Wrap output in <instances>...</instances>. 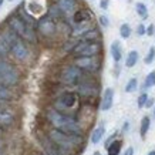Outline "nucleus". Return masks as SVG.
Instances as JSON below:
<instances>
[{"instance_id":"obj_1","label":"nucleus","mask_w":155,"mask_h":155,"mask_svg":"<svg viewBox=\"0 0 155 155\" xmlns=\"http://www.w3.org/2000/svg\"><path fill=\"white\" fill-rule=\"evenodd\" d=\"M48 122L51 124L56 130L70 134V135H77V137H83V128L81 125L77 122L74 117H71L68 114H63L60 111H57L56 108H50L46 113Z\"/></svg>"},{"instance_id":"obj_2","label":"nucleus","mask_w":155,"mask_h":155,"mask_svg":"<svg viewBox=\"0 0 155 155\" xmlns=\"http://www.w3.org/2000/svg\"><path fill=\"white\" fill-rule=\"evenodd\" d=\"M47 137L60 148L63 155H74V152L78 150V147L83 144V137L70 135V134H66L56 128L50 130Z\"/></svg>"},{"instance_id":"obj_3","label":"nucleus","mask_w":155,"mask_h":155,"mask_svg":"<svg viewBox=\"0 0 155 155\" xmlns=\"http://www.w3.org/2000/svg\"><path fill=\"white\" fill-rule=\"evenodd\" d=\"M6 26L12 28L14 33L17 34L21 40H24V41H28L31 44L37 43V33H36L34 27L26 24L17 14H12L7 19V21H6Z\"/></svg>"},{"instance_id":"obj_4","label":"nucleus","mask_w":155,"mask_h":155,"mask_svg":"<svg viewBox=\"0 0 155 155\" xmlns=\"http://www.w3.org/2000/svg\"><path fill=\"white\" fill-rule=\"evenodd\" d=\"M20 81V73L16 67L6 60L0 58V84L2 85H16Z\"/></svg>"},{"instance_id":"obj_5","label":"nucleus","mask_w":155,"mask_h":155,"mask_svg":"<svg viewBox=\"0 0 155 155\" xmlns=\"http://www.w3.org/2000/svg\"><path fill=\"white\" fill-rule=\"evenodd\" d=\"M103 51V46L100 41H78L73 50L74 57H95Z\"/></svg>"},{"instance_id":"obj_6","label":"nucleus","mask_w":155,"mask_h":155,"mask_svg":"<svg viewBox=\"0 0 155 155\" xmlns=\"http://www.w3.org/2000/svg\"><path fill=\"white\" fill-rule=\"evenodd\" d=\"M84 71L71 64V66L63 67V70L60 71V81L66 85H78L84 78Z\"/></svg>"},{"instance_id":"obj_7","label":"nucleus","mask_w":155,"mask_h":155,"mask_svg":"<svg viewBox=\"0 0 155 155\" xmlns=\"http://www.w3.org/2000/svg\"><path fill=\"white\" fill-rule=\"evenodd\" d=\"M74 66L78 67L80 70L87 71V73H97L101 68V57H75Z\"/></svg>"},{"instance_id":"obj_8","label":"nucleus","mask_w":155,"mask_h":155,"mask_svg":"<svg viewBox=\"0 0 155 155\" xmlns=\"http://www.w3.org/2000/svg\"><path fill=\"white\" fill-rule=\"evenodd\" d=\"M77 94L75 93H63L58 95V98L54 101V108L57 111H60L63 114H67V111H70L71 108L75 107L77 104Z\"/></svg>"},{"instance_id":"obj_9","label":"nucleus","mask_w":155,"mask_h":155,"mask_svg":"<svg viewBox=\"0 0 155 155\" xmlns=\"http://www.w3.org/2000/svg\"><path fill=\"white\" fill-rule=\"evenodd\" d=\"M98 88V83L90 75H84V78L78 84V93L83 97H97Z\"/></svg>"},{"instance_id":"obj_10","label":"nucleus","mask_w":155,"mask_h":155,"mask_svg":"<svg viewBox=\"0 0 155 155\" xmlns=\"http://www.w3.org/2000/svg\"><path fill=\"white\" fill-rule=\"evenodd\" d=\"M37 31L46 38L56 36L57 24H56V21H54V19H51L50 16H44L37 23Z\"/></svg>"},{"instance_id":"obj_11","label":"nucleus","mask_w":155,"mask_h":155,"mask_svg":"<svg viewBox=\"0 0 155 155\" xmlns=\"http://www.w3.org/2000/svg\"><path fill=\"white\" fill-rule=\"evenodd\" d=\"M12 53H13V56L17 58L19 61H24V60H27V57H28V48L27 46L24 44L23 40H17V41L14 43L13 46H12Z\"/></svg>"},{"instance_id":"obj_12","label":"nucleus","mask_w":155,"mask_h":155,"mask_svg":"<svg viewBox=\"0 0 155 155\" xmlns=\"http://www.w3.org/2000/svg\"><path fill=\"white\" fill-rule=\"evenodd\" d=\"M56 5L58 6L61 13L73 16L75 13V9H77V0H57Z\"/></svg>"},{"instance_id":"obj_13","label":"nucleus","mask_w":155,"mask_h":155,"mask_svg":"<svg viewBox=\"0 0 155 155\" xmlns=\"http://www.w3.org/2000/svg\"><path fill=\"white\" fill-rule=\"evenodd\" d=\"M93 17L91 12L87 9H81V10H77L74 14H73V21L74 24H81V23H85V21H90Z\"/></svg>"},{"instance_id":"obj_14","label":"nucleus","mask_w":155,"mask_h":155,"mask_svg":"<svg viewBox=\"0 0 155 155\" xmlns=\"http://www.w3.org/2000/svg\"><path fill=\"white\" fill-rule=\"evenodd\" d=\"M41 144H43V148H44L46 155H63L61 154V151H60V148H58V147H57L48 137L43 140Z\"/></svg>"},{"instance_id":"obj_15","label":"nucleus","mask_w":155,"mask_h":155,"mask_svg":"<svg viewBox=\"0 0 155 155\" xmlns=\"http://www.w3.org/2000/svg\"><path fill=\"white\" fill-rule=\"evenodd\" d=\"M113 100H114V91L113 88H107L104 91L103 100H101V110L103 111H108L113 107Z\"/></svg>"},{"instance_id":"obj_16","label":"nucleus","mask_w":155,"mask_h":155,"mask_svg":"<svg viewBox=\"0 0 155 155\" xmlns=\"http://www.w3.org/2000/svg\"><path fill=\"white\" fill-rule=\"evenodd\" d=\"M13 121H14L13 114L7 111V110H5V108H0V127L3 128L10 127L13 124Z\"/></svg>"},{"instance_id":"obj_17","label":"nucleus","mask_w":155,"mask_h":155,"mask_svg":"<svg viewBox=\"0 0 155 155\" xmlns=\"http://www.w3.org/2000/svg\"><path fill=\"white\" fill-rule=\"evenodd\" d=\"M81 40L80 41H100V37H101V34L97 28H88L85 33H83L80 36Z\"/></svg>"},{"instance_id":"obj_18","label":"nucleus","mask_w":155,"mask_h":155,"mask_svg":"<svg viewBox=\"0 0 155 155\" xmlns=\"http://www.w3.org/2000/svg\"><path fill=\"white\" fill-rule=\"evenodd\" d=\"M16 14H17V16H19L20 19L23 20L26 24H28V26H31V27H34V28H37V21H36V19H34L30 13H27L26 10H23L21 7H20Z\"/></svg>"},{"instance_id":"obj_19","label":"nucleus","mask_w":155,"mask_h":155,"mask_svg":"<svg viewBox=\"0 0 155 155\" xmlns=\"http://www.w3.org/2000/svg\"><path fill=\"white\" fill-rule=\"evenodd\" d=\"M121 147H122V141H120V140H114V141L107 147L108 155H120Z\"/></svg>"},{"instance_id":"obj_20","label":"nucleus","mask_w":155,"mask_h":155,"mask_svg":"<svg viewBox=\"0 0 155 155\" xmlns=\"http://www.w3.org/2000/svg\"><path fill=\"white\" fill-rule=\"evenodd\" d=\"M104 132H105L104 125H98V127L93 131V134H91V142H93V144H98V142L101 141V138H103Z\"/></svg>"},{"instance_id":"obj_21","label":"nucleus","mask_w":155,"mask_h":155,"mask_svg":"<svg viewBox=\"0 0 155 155\" xmlns=\"http://www.w3.org/2000/svg\"><path fill=\"white\" fill-rule=\"evenodd\" d=\"M111 56H113V58L115 61H120L122 57V53H121V44L118 41H114L113 44H111Z\"/></svg>"},{"instance_id":"obj_22","label":"nucleus","mask_w":155,"mask_h":155,"mask_svg":"<svg viewBox=\"0 0 155 155\" xmlns=\"http://www.w3.org/2000/svg\"><path fill=\"white\" fill-rule=\"evenodd\" d=\"M10 51H12V48H10L9 43L6 41L5 37H3L2 33H0V57H6Z\"/></svg>"},{"instance_id":"obj_23","label":"nucleus","mask_w":155,"mask_h":155,"mask_svg":"<svg viewBox=\"0 0 155 155\" xmlns=\"http://www.w3.org/2000/svg\"><path fill=\"white\" fill-rule=\"evenodd\" d=\"M13 98V94L6 85L0 84V101H9V100Z\"/></svg>"},{"instance_id":"obj_24","label":"nucleus","mask_w":155,"mask_h":155,"mask_svg":"<svg viewBox=\"0 0 155 155\" xmlns=\"http://www.w3.org/2000/svg\"><path fill=\"white\" fill-rule=\"evenodd\" d=\"M150 124H151V120L150 117H144L141 120V128H140V134H141L142 138H145L147 135V132H148V130H150Z\"/></svg>"},{"instance_id":"obj_25","label":"nucleus","mask_w":155,"mask_h":155,"mask_svg":"<svg viewBox=\"0 0 155 155\" xmlns=\"http://www.w3.org/2000/svg\"><path fill=\"white\" fill-rule=\"evenodd\" d=\"M138 61V53L137 51H130L127 56V60H125V66L127 67H134Z\"/></svg>"},{"instance_id":"obj_26","label":"nucleus","mask_w":155,"mask_h":155,"mask_svg":"<svg viewBox=\"0 0 155 155\" xmlns=\"http://www.w3.org/2000/svg\"><path fill=\"white\" fill-rule=\"evenodd\" d=\"M154 85H155V71H151L150 74L147 75L144 87H145V88H150V87H154Z\"/></svg>"},{"instance_id":"obj_27","label":"nucleus","mask_w":155,"mask_h":155,"mask_svg":"<svg viewBox=\"0 0 155 155\" xmlns=\"http://www.w3.org/2000/svg\"><path fill=\"white\" fill-rule=\"evenodd\" d=\"M120 34H121L122 38H128L131 36V27L128 24H122L121 27H120Z\"/></svg>"},{"instance_id":"obj_28","label":"nucleus","mask_w":155,"mask_h":155,"mask_svg":"<svg viewBox=\"0 0 155 155\" xmlns=\"http://www.w3.org/2000/svg\"><path fill=\"white\" fill-rule=\"evenodd\" d=\"M137 13L140 14L142 19H147V17H148V10H147L145 5H142V3H138V5H137Z\"/></svg>"},{"instance_id":"obj_29","label":"nucleus","mask_w":155,"mask_h":155,"mask_svg":"<svg viewBox=\"0 0 155 155\" xmlns=\"http://www.w3.org/2000/svg\"><path fill=\"white\" fill-rule=\"evenodd\" d=\"M137 85H138V81H137L135 78H131V80L127 83V85H125V91H127V93H132V91H135Z\"/></svg>"},{"instance_id":"obj_30","label":"nucleus","mask_w":155,"mask_h":155,"mask_svg":"<svg viewBox=\"0 0 155 155\" xmlns=\"http://www.w3.org/2000/svg\"><path fill=\"white\" fill-rule=\"evenodd\" d=\"M28 9H30V12H31L33 14H38V13H41V12H43L41 6L38 5V3H33V2L28 5Z\"/></svg>"},{"instance_id":"obj_31","label":"nucleus","mask_w":155,"mask_h":155,"mask_svg":"<svg viewBox=\"0 0 155 155\" xmlns=\"http://www.w3.org/2000/svg\"><path fill=\"white\" fill-rule=\"evenodd\" d=\"M154 58H155V48L154 47H151L150 48V51H148V54H147V57H145V64H151L152 61H154Z\"/></svg>"},{"instance_id":"obj_32","label":"nucleus","mask_w":155,"mask_h":155,"mask_svg":"<svg viewBox=\"0 0 155 155\" xmlns=\"http://www.w3.org/2000/svg\"><path fill=\"white\" fill-rule=\"evenodd\" d=\"M147 101H148V95H147L145 93H142V94L138 97V107H140V108H141V107H145Z\"/></svg>"},{"instance_id":"obj_33","label":"nucleus","mask_w":155,"mask_h":155,"mask_svg":"<svg viewBox=\"0 0 155 155\" xmlns=\"http://www.w3.org/2000/svg\"><path fill=\"white\" fill-rule=\"evenodd\" d=\"M137 33L140 34V36H142V34H145V33H147L145 26H144V24H140V26H138V28H137Z\"/></svg>"},{"instance_id":"obj_34","label":"nucleus","mask_w":155,"mask_h":155,"mask_svg":"<svg viewBox=\"0 0 155 155\" xmlns=\"http://www.w3.org/2000/svg\"><path fill=\"white\" fill-rule=\"evenodd\" d=\"M100 23H101V26L107 27L108 26V19L105 17V16H101V17H100Z\"/></svg>"},{"instance_id":"obj_35","label":"nucleus","mask_w":155,"mask_h":155,"mask_svg":"<svg viewBox=\"0 0 155 155\" xmlns=\"http://www.w3.org/2000/svg\"><path fill=\"white\" fill-rule=\"evenodd\" d=\"M154 33H155V26L154 24H151L150 27L147 28V34H148V36H152Z\"/></svg>"},{"instance_id":"obj_36","label":"nucleus","mask_w":155,"mask_h":155,"mask_svg":"<svg viewBox=\"0 0 155 155\" xmlns=\"http://www.w3.org/2000/svg\"><path fill=\"white\" fill-rule=\"evenodd\" d=\"M108 3H110V2H108V0H101V9H107L108 7Z\"/></svg>"},{"instance_id":"obj_37","label":"nucleus","mask_w":155,"mask_h":155,"mask_svg":"<svg viewBox=\"0 0 155 155\" xmlns=\"http://www.w3.org/2000/svg\"><path fill=\"white\" fill-rule=\"evenodd\" d=\"M152 105H154V100H152V98H148V101H147V104H145V107L147 108H151Z\"/></svg>"},{"instance_id":"obj_38","label":"nucleus","mask_w":155,"mask_h":155,"mask_svg":"<svg viewBox=\"0 0 155 155\" xmlns=\"http://www.w3.org/2000/svg\"><path fill=\"white\" fill-rule=\"evenodd\" d=\"M124 155H134V148H132V147H130V148L125 151V154H124Z\"/></svg>"},{"instance_id":"obj_39","label":"nucleus","mask_w":155,"mask_h":155,"mask_svg":"<svg viewBox=\"0 0 155 155\" xmlns=\"http://www.w3.org/2000/svg\"><path fill=\"white\" fill-rule=\"evenodd\" d=\"M148 155H155V151H150V152H148Z\"/></svg>"},{"instance_id":"obj_40","label":"nucleus","mask_w":155,"mask_h":155,"mask_svg":"<svg viewBox=\"0 0 155 155\" xmlns=\"http://www.w3.org/2000/svg\"><path fill=\"white\" fill-rule=\"evenodd\" d=\"M2 5H3V0H0V7H2Z\"/></svg>"},{"instance_id":"obj_41","label":"nucleus","mask_w":155,"mask_h":155,"mask_svg":"<svg viewBox=\"0 0 155 155\" xmlns=\"http://www.w3.org/2000/svg\"><path fill=\"white\" fill-rule=\"evenodd\" d=\"M94 155H101V154H100V152H94Z\"/></svg>"},{"instance_id":"obj_42","label":"nucleus","mask_w":155,"mask_h":155,"mask_svg":"<svg viewBox=\"0 0 155 155\" xmlns=\"http://www.w3.org/2000/svg\"><path fill=\"white\" fill-rule=\"evenodd\" d=\"M154 114H155V113H154Z\"/></svg>"}]
</instances>
